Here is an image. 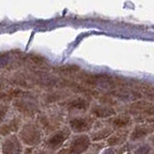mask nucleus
<instances>
[{"label": "nucleus", "instance_id": "nucleus-1", "mask_svg": "<svg viewBox=\"0 0 154 154\" xmlns=\"http://www.w3.org/2000/svg\"><path fill=\"white\" fill-rule=\"evenodd\" d=\"M40 130L32 124H27L22 128L20 132V138L25 144L32 146L40 141Z\"/></svg>", "mask_w": 154, "mask_h": 154}, {"label": "nucleus", "instance_id": "nucleus-2", "mask_svg": "<svg viewBox=\"0 0 154 154\" xmlns=\"http://www.w3.org/2000/svg\"><path fill=\"white\" fill-rule=\"evenodd\" d=\"M2 154H21V144L15 136H10L2 144Z\"/></svg>", "mask_w": 154, "mask_h": 154}, {"label": "nucleus", "instance_id": "nucleus-3", "mask_svg": "<svg viewBox=\"0 0 154 154\" xmlns=\"http://www.w3.org/2000/svg\"><path fill=\"white\" fill-rule=\"evenodd\" d=\"M68 129H64V130H59L58 132H56L55 134H53L51 137L49 138V140L47 141V144L50 148L52 149H56L58 147L63 144V143L67 140V138L68 137Z\"/></svg>", "mask_w": 154, "mask_h": 154}, {"label": "nucleus", "instance_id": "nucleus-4", "mask_svg": "<svg viewBox=\"0 0 154 154\" xmlns=\"http://www.w3.org/2000/svg\"><path fill=\"white\" fill-rule=\"evenodd\" d=\"M92 126V121L88 118H76L70 121V127L75 132H84L89 130Z\"/></svg>", "mask_w": 154, "mask_h": 154}, {"label": "nucleus", "instance_id": "nucleus-5", "mask_svg": "<svg viewBox=\"0 0 154 154\" xmlns=\"http://www.w3.org/2000/svg\"><path fill=\"white\" fill-rule=\"evenodd\" d=\"M18 125H20V119L14 118L13 121L9 122V123L3 124L0 126V134L5 136V135L10 134L12 132L17 131L18 129Z\"/></svg>", "mask_w": 154, "mask_h": 154}, {"label": "nucleus", "instance_id": "nucleus-6", "mask_svg": "<svg viewBox=\"0 0 154 154\" xmlns=\"http://www.w3.org/2000/svg\"><path fill=\"white\" fill-rule=\"evenodd\" d=\"M93 113L95 114V117H99V118L111 117V116L116 114L114 109L107 108V107H99V106H96L95 108H93Z\"/></svg>", "mask_w": 154, "mask_h": 154}, {"label": "nucleus", "instance_id": "nucleus-7", "mask_svg": "<svg viewBox=\"0 0 154 154\" xmlns=\"http://www.w3.org/2000/svg\"><path fill=\"white\" fill-rule=\"evenodd\" d=\"M131 122V118L127 116H119L113 119V125L116 127H124L129 125Z\"/></svg>", "mask_w": 154, "mask_h": 154}, {"label": "nucleus", "instance_id": "nucleus-8", "mask_svg": "<svg viewBox=\"0 0 154 154\" xmlns=\"http://www.w3.org/2000/svg\"><path fill=\"white\" fill-rule=\"evenodd\" d=\"M147 133H149V128L144 126H138L135 128V130L132 134V140H139L140 138L146 136Z\"/></svg>", "mask_w": 154, "mask_h": 154}, {"label": "nucleus", "instance_id": "nucleus-9", "mask_svg": "<svg viewBox=\"0 0 154 154\" xmlns=\"http://www.w3.org/2000/svg\"><path fill=\"white\" fill-rule=\"evenodd\" d=\"M152 106V104L148 101H144V100H139V101L133 103V104L131 105V109H134V110H142L144 112V110L150 108V107Z\"/></svg>", "mask_w": 154, "mask_h": 154}, {"label": "nucleus", "instance_id": "nucleus-10", "mask_svg": "<svg viewBox=\"0 0 154 154\" xmlns=\"http://www.w3.org/2000/svg\"><path fill=\"white\" fill-rule=\"evenodd\" d=\"M88 107V102L85 99H76L74 101L70 103V109H78V110H85Z\"/></svg>", "mask_w": 154, "mask_h": 154}, {"label": "nucleus", "instance_id": "nucleus-11", "mask_svg": "<svg viewBox=\"0 0 154 154\" xmlns=\"http://www.w3.org/2000/svg\"><path fill=\"white\" fill-rule=\"evenodd\" d=\"M9 110V107L4 104H0V123L3 121V119L5 118L6 114H7Z\"/></svg>", "mask_w": 154, "mask_h": 154}, {"label": "nucleus", "instance_id": "nucleus-12", "mask_svg": "<svg viewBox=\"0 0 154 154\" xmlns=\"http://www.w3.org/2000/svg\"><path fill=\"white\" fill-rule=\"evenodd\" d=\"M143 114L147 116V117H151V116H154V106H151L150 108L144 110V111L143 112Z\"/></svg>", "mask_w": 154, "mask_h": 154}, {"label": "nucleus", "instance_id": "nucleus-13", "mask_svg": "<svg viewBox=\"0 0 154 154\" xmlns=\"http://www.w3.org/2000/svg\"><path fill=\"white\" fill-rule=\"evenodd\" d=\"M36 154H46L45 152H43V151H40V152H38V153H36Z\"/></svg>", "mask_w": 154, "mask_h": 154}]
</instances>
